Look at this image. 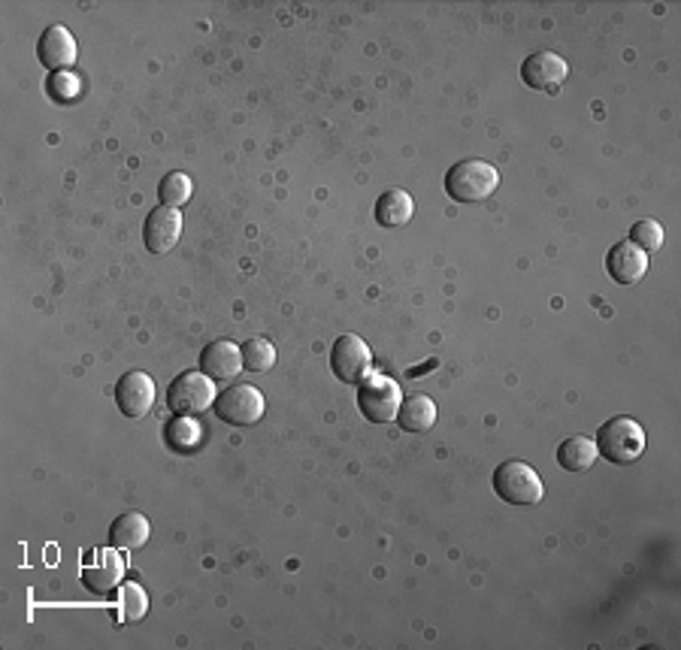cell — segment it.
<instances>
[{
	"label": "cell",
	"mask_w": 681,
	"mask_h": 650,
	"mask_svg": "<svg viewBox=\"0 0 681 650\" xmlns=\"http://www.w3.org/2000/svg\"><path fill=\"white\" fill-rule=\"evenodd\" d=\"M497 167L482 157H463L446 176V191L455 203H482L497 191Z\"/></svg>",
	"instance_id": "1"
},
{
	"label": "cell",
	"mask_w": 681,
	"mask_h": 650,
	"mask_svg": "<svg viewBox=\"0 0 681 650\" xmlns=\"http://www.w3.org/2000/svg\"><path fill=\"white\" fill-rule=\"evenodd\" d=\"M597 454L615 466H630L645 451V429L633 417H609L597 433Z\"/></svg>",
	"instance_id": "2"
},
{
	"label": "cell",
	"mask_w": 681,
	"mask_h": 650,
	"mask_svg": "<svg viewBox=\"0 0 681 650\" xmlns=\"http://www.w3.org/2000/svg\"><path fill=\"white\" fill-rule=\"evenodd\" d=\"M494 494L509 506H537L542 499V478L521 460H506L494 472Z\"/></svg>",
	"instance_id": "3"
},
{
	"label": "cell",
	"mask_w": 681,
	"mask_h": 650,
	"mask_svg": "<svg viewBox=\"0 0 681 650\" xmlns=\"http://www.w3.org/2000/svg\"><path fill=\"white\" fill-rule=\"evenodd\" d=\"M215 385H212L210 376L203 373H183L171 381L167 388V409L173 415H185L195 417L203 415L207 409L215 405Z\"/></svg>",
	"instance_id": "4"
},
{
	"label": "cell",
	"mask_w": 681,
	"mask_h": 650,
	"mask_svg": "<svg viewBox=\"0 0 681 650\" xmlns=\"http://www.w3.org/2000/svg\"><path fill=\"white\" fill-rule=\"evenodd\" d=\"M403 405V393H400V385L388 376H373L369 373L364 381H361V390H357V409L361 415L373 421V424H391L397 412Z\"/></svg>",
	"instance_id": "5"
},
{
	"label": "cell",
	"mask_w": 681,
	"mask_h": 650,
	"mask_svg": "<svg viewBox=\"0 0 681 650\" xmlns=\"http://www.w3.org/2000/svg\"><path fill=\"white\" fill-rule=\"evenodd\" d=\"M215 415L231 427H251L263 417V393L251 385H231L215 397Z\"/></svg>",
	"instance_id": "6"
},
{
	"label": "cell",
	"mask_w": 681,
	"mask_h": 650,
	"mask_svg": "<svg viewBox=\"0 0 681 650\" xmlns=\"http://www.w3.org/2000/svg\"><path fill=\"white\" fill-rule=\"evenodd\" d=\"M369 366H373V354H369L367 342L354 333H345L333 342V352H330V369L333 376L345 381V385H361L369 376Z\"/></svg>",
	"instance_id": "7"
},
{
	"label": "cell",
	"mask_w": 681,
	"mask_h": 650,
	"mask_svg": "<svg viewBox=\"0 0 681 650\" xmlns=\"http://www.w3.org/2000/svg\"><path fill=\"white\" fill-rule=\"evenodd\" d=\"M183 236V212L171 206H157L149 212L143 224V243L152 255H171Z\"/></svg>",
	"instance_id": "8"
},
{
	"label": "cell",
	"mask_w": 681,
	"mask_h": 650,
	"mask_svg": "<svg viewBox=\"0 0 681 650\" xmlns=\"http://www.w3.org/2000/svg\"><path fill=\"white\" fill-rule=\"evenodd\" d=\"M37 58L46 70H52V73H67V67L77 64L79 58L77 37H73L64 25L46 27L43 37L37 39Z\"/></svg>",
	"instance_id": "9"
},
{
	"label": "cell",
	"mask_w": 681,
	"mask_h": 650,
	"mask_svg": "<svg viewBox=\"0 0 681 650\" xmlns=\"http://www.w3.org/2000/svg\"><path fill=\"white\" fill-rule=\"evenodd\" d=\"M92 563L82 566V584L89 587L92 593H109L125 581V557L118 554V547H104V551H94Z\"/></svg>",
	"instance_id": "10"
},
{
	"label": "cell",
	"mask_w": 681,
	"mask_h": 650,
	"mask_svg": "<svg viewBox=\"0 0 681 650\" xmlns=\"http://www.w3.org/2000/svg\"><path fill=\"white\" fill-rule=\"evenodd\" d=\"M116 405L125 417H145L155 405V381L145 373H128L118 378Z\"/></svg>",
	"instance_id": "11"
},
{
	"label": "cell",
	"mask_w": 681,
	"mask_h": 650,
	"mask_svg": "<svg viewBox=\"0 0 681 650\" xmlns=\"http://www.w3.org/2000/svg\"><path fill=\"white\" fill-rule=\"evenodd\" d=\"M566 73H570V67H566L561 55L554 52L530 55L525 64H521V79H525L527 88H533V92H561V85L566 82Z\"/></svg>",
	"instance_id": "12"
},
{
	"label": "cell",
	"mask_w": 681,
	"mask_h": 650,
	"mask_svg": "<svg viewBox=\"0 0 681 650\" xmlns=\"http://www.w3.org/2000/svg\"><path fill=\"white\" fill-rule=\"evenodd\" d=\"M606 270H609V279H615L618 285H636L648 273V255L639 246H633L630 239H624V243L609 248Z\"/></svg>",
	"instance_id": "13"
},
{
	"label": "cell",
	"mask_w": 681,
	"mask_h": 650,
	"mask_svg": "<svg viewBox=\"0 0 681 650\" xmlns=\"http://www.w3.org/2000/svg\"><path fill=\"white\" fill-rule=\"evenodd\" d=\"M200 373L212 381H231L243 373V348L227 339H215L200 352Z\"/></svg>",
	"instance_id": "14"
},
{
	"label": "cell",
	"mask_w": 681,
	"mask_h": 650,
	"mask_svg": "<svg viewBox=\"0 0 681 650\" xmlns=\"http://www.w3.org/2000/svg\"><path fill=\"white\" fill-rule=\"evenodd\" d=\"M149 535H152V527H149L145 515L125 511L109 527V545L118 547V551H137V547H143L149 542Z\"/></svg>",
	"instance_id": "15"
},
{
	"label": "cell",
	"mask_w": 681,
	"mask_h": 650,
	"mask_svg": "<svg viewBox=\"0 0 681 650\" xmlns=\"http://www.w3.org/2000/svg\"><path fill=\"white\" fill-rule=\"evenodd\" d=\"M415 215V200L403 188H391L376 200V222L381 227H403Z\"/></svg>",
	"instance_id": "16"
},
{
	"label": "cell",
	"mask_w": 681,
	"mask_h": 650,
	"mask_svg": "<svg viewBox=\"0 0 681 650\" xmlns=\"http://www.w3.org/2000/svg\"><path fill=\"white\" fill-rule=\"evenodd\" d=\"M397 421H400V427L407 429V433H427L436 424V403H433L431 397H424V393H415V397L403 400L400 412H397Z\"/></svg>",
	"instance_id": "17"
},
{
	"label": "cell",
	"mask_w": 681,
	"mask_h": 650,
	"mask_svg": "<svg viewBox=\"0 0 681 650\" xmlns=\"http://www.w3.org/2000/svg\"><path fill=\"white\" fill-rule=\"evenodd\" d=\"M597 460V445L585 436H570L557 448V463L564 472H588Z\"/></svg>",
	"instance_id": "18"
},
{
	"label": "cell",
	"mask_w": 681,
	"mask_h": 650,
	"mask_svg": "<svg viewBox=\"0 0 681 650\" xmlns=\"http://www.w3.org/2000/svg\"><path fill=\"white\" fill-rule=\"evenodd\" d=\"M145 614H149V593L143 587L125 581L118 584V617L121 624H140Z\"/></svg>",
	"instance_id": "19"
},
{
	"label": "cell",
	"mask_w": 681,
	"mask_h": 650,
	"mask_svg": "<svg viewBox=\"0 0 681 650\" xmlns=\"http://www.w3.org/2000/svg\"><path fill=\"white\" fill-rule=\"evenodd\" d=\"M164 436H167L171 448L188 454V451H197V445H200V439H203V429H200V424L191 421V417L176 415L171 424H167V429H164Z\"/></svg>",
	"instance_id": "20"
},
{
	"label": "cell",
	"mask_w": 681,
	"mask_h": 650,
	"mask_svg": "<svg viewBox=\"0 0 681 650\" xmlns=\"http://www.w3.org/2000/svg\"><path fill=\"white\" fill-rule=\"evenodd\" d=\"M191 191H195V185L185 173H167L157 185V200H161V206L179 209L191 200Z\"/></svg>",
	"instance_id": "21"
},
{
	"label": "cell",
	"mask_w": 681,
	"mask_h": 650,
	"mask_svg": "<svg viewBox=\"0 0 681 650\" xmlns=\"http://www.w3.org/2000/svg\"><path fill=\"white\" fill-rule=\"evenodd\" d=\"M243 348V366L249 369V373H270L275 364V348L270 339H261L255 336L249 339L246 345H239Z\"/></svg>",
	"instance_id": "22"
},
{
	"label": "cell",
	"mask_w": 681,
	"mask_h": 650,
	"mask_svg": "<svg viewBox=\"0 0 681 650\" xmlns=\"http://www.w3.org/2000/svg\"><path fill=\"white\" fill-rule=\"evenodd\" d=\"M630 243L633 246H639L645 255H651V251H660L664 246V227L657 222H636L633 224V231H630Z\"/></svg>",
	"instance_id": "23"
},
{
	"label": "cell",
	"mask_w": 681,
	"mask_h": 650,
	"mask_svg": "<svg viewBox=\"0 0 681 650\" xmlns=\"http://www.w3.org/2000/svg\"><path fill=\"white\" fill-rule=\"evenodd\" d=\"M49 94H52L55 101H61V104L73 101L79 94V79L70 76V73H52V79H49Z\"/></svg>",
	"instance_id": "24"
}]
</instances>
